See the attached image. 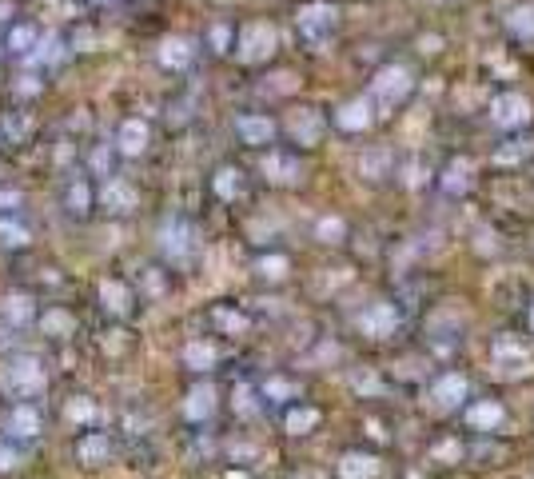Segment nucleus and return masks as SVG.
Listing matches in <instances>:
<instances>
[{
	"mask_svg": "<svg viewBox=\"0 0 534 479\" xmlns=\"http://www.w3.org/2000/svg\"><path fill=\"white\" fill-rule=\"evenodd\" d=\"M427 396H431V408H439V412H463L475 396V384L463 368H443L431 376Z\"/></svg>",
	"mask_w": 534,
	"mask_h": 479,
	"instance_id": "nucleus-5",
	"label": "nucleus"
},
{
	"mask_svg": "<svg viewBox=\"0 0 534 479\" xmlns=\"http://www.w3.org/2000/svg\"><path fill=\"white\" fill-rule=\"evenodd\" d=\"M415 88H419V80H415V72L407 68V64H383L375 76H371V84H367V96H371V104L383 112V116H391L395 108H403L411 96H415Z\"/></svg>",
	"mask_w": 534,
	"mask_h": 479,
	"instance_id": "nucleus-1",
	"label": "nucleus"
},
{
	"mask_svg": "<svg viewBox=\"0 0 534 479\" xmlns=\"http://www.w3.org/2000/svg\"><path fill=\"white\" fill-rule=\"evenodd\" d=\"M212 408H216V392L204 384V388H196L192 396H188V404H184V412H188V420H208L212 416Z\"/></svg>",
	"mask_w": 534,
	"mask_h": 479,
	"instance_id": "nucleus-24",
	"label": "nucleus"
},
{
	"mask_svg": "<svg viewBox=\"0 0 534 479\" xmlns=\"http://www.w3.org/2000/svg\"><path fill=\"white\" fill-rule=\"evenodd\" d=\"M287 268H291L287 256H264V260H260V276H267V280H283Z\"/></svg>",
	"mask_w": 534,
	"mask_h": 479,
	"instance_id": "nucleus-34",
	"label": "nucleus"
},
{
	"mask_svg": "<svg viewBox=\"0 0 534 479\" xmlns=\"http://www.w3.org/2000/svg\"><path fill=\"white\" fill-rule=\"evenodd\" d=\"M24 244H28V232L20 224L0 220V248H24Z\"/></svg>",
	"mask_w": 534,
	"mask_h": 479,
	"instance_id": "nucleus-32",
	"label": "nucleus"
},
{
	"mask_svg": "<svg viewBox=\"0 0 534 479\" xmlns=\"http://www.w3.org/2000/svg\"><path fill=\"white\" fill-rule=\"evenodd\" d=\"M487 120L495 124L499 136H511V132H531L534 124V100L519 88H499L487 104Z\"/></svg>",
	"mask_w": 534,
	"mask_h": 479,
	"instance_id": "nucleus-3",
	"label": "nucleus"
},
{
	"mask_svg": "<svg viewBox=\"0 0 534 479\" xmlns=\"http://www.w3.org/2000/svg\"><path fill=\"white\" fill-rule=\"evenodd\" d=\"M160 60H164L168 68H184V64L192 60V44L180 40V36H176V40H164V44H160Z\"/></svg>",
	"mask_w": 534,
	"mask_h": 479,
	"instance_id": "nucleus-25",
	"label": "nucleus"
},
{
	"mask_svg": "<svg viewBox=\"0 0 534 479\" xmlns=\"http://www.w3.org/2000/svg\"><path fill=\"white\" fill-rule=\"evenodd\" d=\"M319 420H323V412H319V408L299 404V408H291V412L283 416V428H287L291 436H307V432H315V428H319Z\"/></svg>",
	"mask_w": 534,
	"mask_h": 479,
	"instance_id": "nucleus-20",
	"label": "nucleus"
},
{
	"mask_svg": "<svg viewBox=\"0 0 534 479\" xmlns=\"http://www.w3.org/2000/svg\"><path fill=\"white\" fill-rule=\"evenodd\" d=\"M264 176L271 180V184L291 188V184H299V160H295V156H283V152H267Z\"/></svg>",
	"mask_w": 534,
	"mask_h": 479,
	"instance_id": "nucleus-19",
	"label": "nucleus"
},
{
	"mask_svg": "<svg viewBox=\"0 0 534 479\" xmlns=\"http://www.w3.org/2000/svg\"><path fill=\"white\" fill-rule=\"evenodd\" d=\"M8 468H16V452L0 448V472H8Z\"/></svg>",
	"mask_w": 534,
	"mask_h": 479,
	"instance_id": "nucleus-41",
	"label": "nucleus"
},
{
	"mask_svg": "<svg viewBox=\"0 0 534 479\" xmlns=\"http://www.w3.org/2000/svg\"><path fill=\"white\" fill-rule=\"evenodd\" d=\"M228 40H232V32H228L224 24H216V28H212V44H216V48L224 52V48H228Z\"/></svg>",
	"mask_w": 534,
	"mask_h": 479,
	"instance_id": "nucleus-40",
	"label": "nucleus"
},
{
	"mask_svg": "<svg viewBox=\"0 0 534 479\" xmlns=\"http://www.w3.org/2000/svg\"><path fill=\"white\" fill-rule=\"evenodd\" d=\"M471 460V436L459 428V432H443L435 444H431V464H443V468H455V464H467Z\"/></svg>",
	"mask_w": 534,
	"mask_h": 479,
	"instance_id": "nucleus-14",
	"label": "nucleus"
},
{
	"mask_svg": "<svg viewBox=\"0 0 534 479\" xmlns=\"http://www.w3.org/2000/svg\"><path fill=\"white\" fill-rule=\"evenodd\" d=\"M4 384H8L16 396H36V392H44V368H40L32 356H16V360L4 368Z\"/></svg>",
	"mask_w": 534,
	"mask_h": 479,
	"instance_id": "nucleus-12",
	"label": "nucleus"
},
{
	"mask_svg": "<svg viewBox=\"0 0 534 479\" xmlns=\"http://www.w3.org/2000/svg\"><path fill=\"white\" fill-rule=\"evenodd\" d=\"M184 364H188V368H196V372H204V368H212V364H216V348L196 340V344H188V348H184Z\"/></svg>",
	"mask_w": 534,
	"mask_h": 479,
	"instance_id": "nucleus-28",
	"label": "nucleus"
},
{
	"mask_svg": "<svg viewBox=\"0 0 534 479\" xmlns=\"http://www.w3.org/2000/svg\"><path fill=\"white\" fill-rule=\"evenodd\" d=\"M275 48H279V32L271 20H248L240 28V60L244 64H260Z\"/></svg>",
	"mask_w": 534,
	"mask_h": 479,
	"instance_id": "nucleus-8",
	"label": "nucleus"
},
{
	"mask_svg": "<svg viewBox=\"0 0 534 479\" xmlns=\"http://www.w3.org/2000/svg\"><path fill=\"white\" fill-rule=\"evenodd\" d=\"M36 44V28H28V24H16L12 28V36H8V48H16V52H28Z\"/></svg>",
	"mask_w": 534,
	"mask_h": 479,
	"instance_id": "nucleus-35",
	"label": "nucleus"
},
{
	"mask_svg": "<svg viewBox=\"0 0 534 479\" xmlns=\"http://www.w3.org/2000/svg\"><path fill=\"white\" fill-rule=\"evenodd\" d=\"M100 200H104V208H112V212H128V208L136 204V192H132V184H124V180H108V184L100 188Z\"/></svg>",
	"mask_w": 534,
	"mask_h": 479,
	"instance_id": "nucleus-21",
	"label": "nucleus"
},
{
	"mask_svg": "<svg viewBox=\"0 0 534 479\" xmlns=\"http://www.w3.org/2000/svg\"><path fill=\"white\" fill-rule=\"evenodd\" d=\"M100 300H104V308H108V312H116V316H120V312H128V300H132V296H128V288H124L120 280H108V284L100 288Z\"/></svg>",
	"mask_w": 534,
	"mask_h": 479,
	"instance_id": "nucleus-26",
	"label": "nucleus"
},
{
	"mask_svg": "<svg viewBox=\"0 0 534 479\" xmlns=\"http://www.w3.org/2000/svg\"><path fill=\"white\" fill-rule=\"evenodd\" d=\"M8 432L20 436V440H32V436L40 432V416H36V408H28V404L12 408V416H8Z\"/></svg>",
	"mask_w": 534,
	"mask_h": 479,
	"instance_id": "nucleus-22",
	"label": "nucleus"
},
{
	"mask_svg": "<svg viewBox=\"0 0 534 479\" xmlns=\"http://www.w3.org/2000/svg\"><path fill=\"white\" fill-rule=\"evenodd\" d=\"M507 424H511V412H507V404H503L499 396H491V392L471 396V404L459 412V428H463L471 440H499V436L507 432Z\"/></svg>",
	"mask_w": 534,
	"mask_h": 479,
	"instance_id": "nucleus-2",
	"label": "nucleus"
},
{
	"mask_svg": "<svg viewBox=\"0 0 534 479\" xmlns=\"http://www.w3.org/2000/svg\"><path fill=\"white\" fill-rule=\"evenodd\" d=\"M359 176H363V180L383 184L387 176H395V152H391V148H383V144L367 148V152L359 156Z\"/></svg>",
	"mask_w": 534,
	"mask_h": 479,
	"instance_id": "nucleus-16",
	"label": "nucleus"
},
{
	"mask_svg": "<svg viewBox=\"0 0 534 479\" xmlns=\"http://www.w3.org/2000/svg\"><path fill=\"white\" fill-rule=\"evenodd\" d=\"M236 136H240L244 144H252V148H264V144L275 140V120H271V116H260V112H248V116L236 120Z\"/></svg>",
	"mask_w": 534,
	"mask_h": 479,
	"instance_id": "nucleus-17",
	"label": "nucleus"
},
{
	"mask_svg": "<svg viewBox=\"0 0 534 479\" xmlns=\"http://www.w3.org/2000/svg\"><path fill=\"white\" fill-rule=\"evenodd\" d=\"M92 416H96V408H92L88 400H72V404H68V420H72V424H88Z\"/></svg>",
	"mask_w": 534,
	"mask_h": 479,
	"instance_id": "nucleus-37",
	"label": "nucleus"
},
{
	"mask_svg": "<svg viewBox=\"0 0 534 479\" xmlns=\"http://www.w3.org/2000/svg\"><path fill=\"white\" fill-rule=\"evenodd\" d=\"M4 12H8V8H4V4H0V16H4Z\"/></svg>",
	"mask_w": 534,
	"mask_h": 479,
	"instance_id": "nucleus-43",
	"label": "nucleus"
},
{
	"mask_svg": "<svg viewBox=\"0 0 534 479\" xmlns=\"http://www.w3.org/2000/svg\"><path fill=\"white\" fill-rule=\"evenodd\" d=\"M335 476L339 479H375L379 476V456H375V452H343Z\"/></svg>",
	"mask_w": 534,
	"mask_h": 479,
	"instance_id": "nucleus-18",
	"label": "nucleus"
},
{
	"mask_svg": "<svg viewBox=\"0 0 534 479\" xmlns=\"http://www.w3.org/2000/svg\"><path fill=\"white\" fill-rule=\"evenodd\" d=\"M287 136L299 144V148H315L323 136H327V120L319 116V108H295L287 116Z\"/></svg>",
	"mask_w": 534,
	"mask_h": 479,
	"instance_id": "nucleus-11",
	"label": "nucleus"
},
{
	"mask_svg": "<svg viewBox=\"0 0 534 479\" xmlns=\"http://www.w3.org/2000/svg\"><path fill=\"white\" fill-rule=\"evenodd\" d=\"M216 192H220L224 200H236V196H240V172L224 168V172L216 176Z\"/></svg>",
	"mask_w": 534,
	"mask_h": 479,
	"instance_id": "nucleus-33",
	"label": "nucleus"
},
{
	"mask_svg": "<svg viewBox=\"0 0 534 479\" xmlns=\"http://www.w3.org/2000/svg\"><path fill=\"white\" fill-rule=\"evenodd\" d=\"M68 204H72V212H84V204H88V188H84V184H72V188H68Z\"/></svg>",
	"mask_w": 534,
	"mask_h": 479,
	"instance_id": "nucleus-39",
	"label": "nucleus"
},
{
	"mask_svg": "<svg viewBox=\"0 0 534 479\" xmlns=\"http://www.w3.org/2000/svg\"><path fill=\"white\" fill-rule=\"evenodd\" d=\"M120 148H124L128 156H140V152L148 148V124H144V120H128V124L120 128Z\"/></svg>",
	"mask_w": 534,
	"mask_h": 479,
	"instance_id": "nucleus-23",
	"label": "nucleus"
},
{
	"mask_svg": "<svg viewBox=\"0 0 534 479\" xmlns=\"http://www.w3.org/2000/svg\"><path fill=\"white\" fill-rule=\"evenodd\" d=\"M534 160V136L527 132H511V136H503L495 148H491V164L499 168V172H519V168H527Z\"/></svg>",
	"mask_w": 534,
	"mask_h": 479,
	"instance_id": "nucleus-10",
	"label": "nucleus"
},
{
	"mask_svg": "<svg viewBox=\"0 0 534 479\" xmlns=\"http://www.w3.org/2000/svg\"><path fill=\"white\" fill-rule=\"evenodd\" d=\"M299 36L307 40V44H327L331 36H335V28H339V8L331 4V0H311V4H303L299 8Z\"/></svg>",
	"mask_w": 534,
	"mask_h": 479,
	"instance_id": "nucleus-7",
	"label": "nucleus"
},
{
	"mask_svg": "<svg viewBox=\"0 0 534 479\" xmlns=\"http://www.w3.org/2000/svg\"><path fill=\"white\" fill-rule=\"evenodd\" d=\"M475 184H479V164H475L467 152L447 156V164L435 172V188H439L443 196H451V200H467V196L475 192Z\"/></svg>",
	"mask_w": 534,
	"mask_h": 479,
	"instance_id": "nucleus-6",
	"label": "nucleus"
},
{
	"mask_svg": "<svg viewBox=\"0 0 534 479\" xmlns=\"http://www.w3.org/2000/svg\"><path fill=\"white\" fill-rule=\"evenodd\" d=\"M264 396H271V400H287V396H295V384H287V380H267Z\"/></svg>",
	"mask_w": 534,
	"mask_h": 479,
	"instance_id": "nucleus-38",
	"label": "nucleus"
},
{
	"mask_svg": "<svg viewBox=\"0 0 534 479\" xmlns=\"http://www.w3.org/2000/svg\"><path fill=\"white\" fill-rule=\"evenodd\" d=\"M375 104H371V96H355V100H343L339 108H335V128L339 132H351V136H359V132H367L371 124H375Z\"/></svg>",
	"mask_w": 534,
	"mask_h": 479,
	"instance_id": "nucleus-13",
	"label": "nucleus"
},
{
	"mask_svg": "<svg viewBox=\"0 0 534 479\" xmlns=\"http://www.w3.org/2000/svg\"><path fill=\"white\" fill-rule=\"evenodd\" d=\"M491 368L503 384H527L534 376V352L523 336H495L491 344Z\"/></svg>",
	"mask_w": 534,
	"mask_h": 479,
	"instance_id": "nucleus-4",
	"label": "nucleus"
},
{
	"mask_svg": "<svg viewBox=\"0 0 534 479\" xmlns=\"http://www.w3.org/2000/svg\"><path fill=\"white\" fill-rule=\"evenodd\" d=\"M4 316H8V324H12V328L28 324V316H32V304H28V296H8V300H4Z\"/></svg>",
	"mask_w": 534,
	"mask_h": 479,
	"instance_id": "nucleus-31",
	"label": "nucleus"
},
{
	"mask_svg": "<svg viewBox=\"0 0 534 479\" xmlns=\"http://www.w3.org/2000/svg\"><path fill=\"white\" fill-rule=\"evenodd\" d=\"M216 324H220L224 332H248V316L228 312V308H216Z\"/></svg>",
	"mask_w": 534,
	"mask_h": 479,
	"instance_id": "nucleus-36",
	"label": "nucleus"
},
{
	"mask_svg": "<svg viewBox=\"0 0 534 479\" xmlns=\"http://www.w3.org/2000/svg\"><path fill=\"white\" fill-rule=\"evenodd\" d=\"M523 324H527V336H534V296L527 300V312H523Z\"/></svg>",
	"mask_w": 534,
	"mask_h": 479,
	"instance_id": "nucleus-42",
	"label": "nucleus"
},
{
	"mask_svg": "<svg viewBox=\"0 0 534 479\" xmlns=\"http://www.w3.org/2000/svg\"><path fill=\"white\" fill-rule=\"evenodd\" d=\"M359 332L363 336H375V340H387V336H395L399 332V324H403V312H399V304H391V300H375V304H367L363 312H359Z\"/></svg>",
	"mask_w": 534,
	"mask_h": 479,
	"instance_id": "nucleus-9",
	"label": "nucleus"
},
{
	"mask_svg": "<svg viewBox=\"0 0 534 479\" xmlns=\"http://www.w3.org/2000/svg\"><path fill=\"white\" fill-rule=\"evenodd\" d=\"M343 236H347V224H343L339 216H323V220L315 224V240H319V244H343Z\"/></svg>",
	"mask_w": 534,
	"mask_h": 479,
	"instance_id": "nucleus-27",
	"label": "nucleus"
},
{
	"mask_svg": "<svg viewBox=\"0 0 534 479\" xmlns=\"http://www.w3.org/2000/svg\"><path fill=\"white\" fill-rule=\"evenodd\" d=\"M76 456H80L84 464H100V460L108 456V436H84V440L76 444Z\"/></svg>",
	"mask_w": 534,
	"mask_h": 479,
	"instance_id": "nucleus-29",
	"label": "nucleus"
},
{
	"mask_svg": "<svg viewBox=\"0 0 534 479\" xmlns=\"http://www.w3.org/2000/svg\"><path fill=\"white\" fill-rule=\"evenodd\" d=\"M503 36H507L515 48H534V4L531 0L515 4V8L503 16Z\"/></svg>",
	"mask_w": 534,
	"mask_h": 479,
	"instance_id": "nucleus-15",
	"label": "nucleus"
},
{
	"mask_svg": "<svg viewBox=\"0 0 534 479\" xmlns=\"http://www.w3.org/2000/svg\"><path fill=\"white\" fill-rule=\"evenodd\" d=\"M40 328H44V336H72V316L68 312H60V308H52V312H44V320H40Z\"/></svg>",
	"mask_w": 534,
	"mask_h": 479,
	"instance_id": "nucleus-30",
	"label": "nucleus"
}]
</instances>
